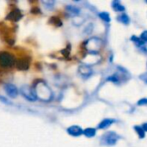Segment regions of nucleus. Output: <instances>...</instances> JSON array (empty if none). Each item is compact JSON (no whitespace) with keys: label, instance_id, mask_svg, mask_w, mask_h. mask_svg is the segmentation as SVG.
Here are the masks:
<instances>
[{"label":"nucleus","instance_id":"4","mask_svg":"<svg viewBox=\"0 0 147 147\" xmlns=\"http://www.w3.org/2000/svg\"><path fill=\"white\" fill-rule=\"evenodd\" d=\"M120 136L115 132H107L102 137L101 142L104 146H114L119 140Z\"/></svg>","mask_w":147,"mask_h":147},{"label":"nucleus","instance_id":"7","mask_svg":"<svg viewBox=\"0 0 147 147\" xmlns=\"http://www.w3.org/2000/svg\"><path fill=\"white\" fill-rule=\"evenodd\" d=\"M30 65V59L28 58H22L18 60H16V66L20 71H26L28 69Z\"/></svg>","mask_w":147,"mask_h":147},{"label":"nucleus","instance_id":"18","mask_svg":"<svg viewBox=\"0 0 147 147\" xmlns=\"http://www.w3.org/2000/svg\"><path fill=\"white\" fill-rule=\"evenodd\" d=\"M132 40L138 46V47H143V45H144V42L140 40V38H139V37H137V36H135V35H134V36H132Z\"/></svg>","mask_w":147,"mask_h":147},{"label":"nucleus","instance_id":"23","mask_svg":"<svg viewBox=\"0 0 147 147\" xmlns=\"http://www.w3.org/2000/svg\"><path fill=\"white\" fill-rule=\"evenodd\" d=\"M140 78L141 80H143L145 83H146L147 84V72H145V73L141 74V75L140 76Z\"/></svg>","mask_w":147,"mask_h":147},{"label":"nucleus","instance_id":"6","mask_svg":"<svg viewBox=\"0 0 147 147\" xmlns=\"http://www.w3.org/2000/svg\"><path fill=\"white\" fill-rule=\"evenodd\" d=\"M4 91L5 93L7 94V96L10 98H16L17 96H18V93H19V90L17 89V87L13 84H10V83H8V84H5L4 86Z\"/></svg>","mask_w":147,"mask_h":147},{"label":"nucleus","instance_id":"17","mask_svg":"<svg viewBox=\"0 0 147 147\" xmlns=\"http://www.w3.org/2000/svg\"><path fill=\"white\" fill-rule=\"evenodd\" d=\"M98 16L104 22H110V16H109V14L108 12H101V13H99Z\"/></svg>","mask_w":147,"mask_h":147},{"label":"nucleus","instance_id":"8","mask_svg":"<svg viewBox=\"0 0 147 147\" xmlns=\"http://www.w3.org/2000/svg\"><path fill=\"white\" fill-rule=\"evenodd\" d=\"M22 18V11L18 9H15L13 10H11L9 15L6 16V19L7 20H9V21H12V22H18L20 21L21 19Z\"/></svg>","mask_w":147,"mask_h":147},{"label":"nucleus","instance_id":"16","mask_svg":"<svg viewBox=\"0 0 147 147\" xmlns=\"http://www.w3.org/2000/svg\"><path fill=\"white\" fill-rule=\"evenodd\" d=\"M134 130L136 131L137 134L139 135V137L140 139H144L145 136H146V132L144 131V129L142 128V127L140 126H135L134 127Z\"/></svg>","mask_w":147,"mask_h":147},{"label":"nucleus","instance_id":"5","mask_svg":"<svg viewBox=\"0 0 147 147\" xmlns=\"http://www.w3.org/2000/svg\"><path fill=\"white\" fill-rule=\"evenodd\" d=\"M20 93L28 101L34 102V101H35L37 99L34 90V87H32V86H29V85H27V84L22 85L20 88Z\"/></svg>","mask_w":147,"mask_h":147},{"label":"nucleus","instance_id":"21","mask_svg":"<svg viewBox=\"0 0 147 147\" xmlns=\"http://www.w3.org/2000/svg\"><path fill=\"white\" fill-rule=\"evenodd\" d=\"M42 3L45 4V6H48V8H51L52 9L54 2L53 1H42Z\"/></svg>","mask_w":147,"mask_h":147},{"label":"nucleus","instance_id":"10","mask_svg":"<svg viewBox=\"0 0 147 147\" xmlns=\"http://www.w3.org/2000/svg\"><path fill=\"white\" fill-rule=\"evenodd\" d=\"M67 133L73 137H78L84 134V130L78 126H71L67 128Z\"/></svg>","mask_w":147,"mask_h":147},{"label":"nucleus","instance_id":"19","mask_svg":"<svg viewBox=\"0 0 147 147\" xmlns=\"http://www.w3.org/2000/svg\"><path fill=\"white\" fill-rule=\"evenodd\" d=\"M108 80H109V81H111V82H113V83L118 84V82H119V78H118V76H116V75H112V76H110V77L108 78Z\"/></svg>","mask_w":147,"mask_h":147},{"label":"nucleus","instance_id":"2","mask_svg":"<svg viewBox=\"0 0 147 147\" xmlns=\"http://www.w3.org/2000/svg\"><path fill=\"white\" fill-rule=\"evenodd\" d=\"M16 63V58L9 52H0V67L3 69H9L14 66Z\"/></svg>","mask_w":147,"mask_h":147},{"label":"nucleus","instance_id":"11","mask_svg":"<svg viewBox=\"0 0 147 147\" xmlns=\"http://www.w3.org/2000/svg\"><path fill=\"white\" fill-rule=\"evenodd\" d=\"M115 122V120L113 119H104L102 121H101L98 125V128L99 129H105L108 128L109 127H110L113 123Z\"/></svg>","mask_w":147,"mask_h":147},{"label":"nucleus","instance_id":"1","mask_svg":"<svg viewBox=\"0 0 147 147\" xmlns=\"http://www.w3.org/2000/svg\"><path fill=\"white\" fill-rule=\"evenodd\" d=\"M36 97L42 102H50L53 98V91L49 86L43 81H39L33 86Z\"/></svg>","mask_w":147,"mask_h":147},{"label":"nucleus","instance_id":"3","mask_svg":"<svg viewBox=\"0 0 147 147\" xmlns=\"http://www.w3.org/2000/svg\"><path fill=\"white\" fill-rule=\"evenodd\" d=\"M102 47V40L96 37L90 38L85 42V48L91 54H96Z\"/></svg>","mask_w":147,"mask_h":147},{"label":"nucleus","instance_id":"9","mask_svg":"<svg viewBox=\"0 0 147 147\" xmlns=\"http://www.w3.org/2000/svg\"><path fill=\"white\" fill-rule=\"evenodd\" d=\"M79 74L84 78H89L92 74V69L88 65H82L78 67Z\"/></svg>","mask_w":147,"mask_h":147},{"label":"nucleus","instance_id":"15","mask_svg":"<svg viewBox=\"0 0 147 147\" xmlns=\"http://www.w3.org/2000/svg\"><path fill=\"white\" fill-rule=\"evenodd\" d=\"M96 129H95V128H91V127H88V128H86L85 130H84V134L86 137H88V138H92V137H94V136L96 135Z\"/></svg>","mask_w":147,"mask_h":147},{"label":"nucleus","instance_id":"13","mask_svg":"<svg viewBox=\"0 0 147 147\" xmlns=\"http://www.w3.org/2000/svg\"><path fill=\"white\" fill-rule=\"evenodd\" d=\"M66 10L68 11L69 14L72 15V16H78L79 15V9L76 6H71V5H68L66 6Z\"/></svg>","mask_w":147,"mask_h":147},{"label":"nucleus","instance_id":"22","mask_svg":"<svg viewBox=\"0 0 147 147\" xmlns=\"http://www.w3.org/2000/svg\"><path fill=\"white\" fill-rule=\"evenodd\" d=\"M138 105L140 106H145L147 105V98H142L138 102Z\"/></svg>","mask_w":147,"mask_h":147},{"label":"nucleus","instance_id":"12","mask_svg":"<svg viewBox=\"0 0 147 147\" xmlns=\"http://www.w3.org/2000/svg\"><path fill=\"white\" fill-rule=\"evenodd\" d=\"M112 7L113 9L115 10V11H118V12H121V11H124L125 10V7L121 3L120 1H114L112 3Z\"/></svg>","mask_w":147,"mask_h":147},{"label":"nucleus","instance_id":"14","mask_svg":"<svg viewBox=\"0 0 147 147\" xmlns=\"http://www.w3.org/2000/svg\"><path fill=\"white\" fill-rule=\"evenodd\" d=\"M117 20L124 24H128L130 22V19L128 17V16L125 13H122V14H120L118 16H117Z\"/></svg>","mask_w":147,"mask_h":147},{"label":"nucleus","instance_id":"24","mask_svg":"<svg viewBox=\"0 0 147 147\" xmlns=\"http://www.w3.org/2000/svg\"><path fill=\"white\" fill-rule=\"evenodd\" d=\"M142 128L144 129L145 132H147V123H145V124L142 126Z\"/></svg>","mask_w":147,"mask_h":147},{"label":"nucleus","instance_id":"20","mask_svg":"<svg viewBox=\"0 0 147 147\" xmlns=\"http://www.w3.org/2000/svg\"><path fill=\"white\" fill-rule=\"evenodd\" d=\"M140 40L145 43V42H147V30L142 32V34H140Z\"/></svg>","mask_w":147,"mask_h":147}]
</instances>
